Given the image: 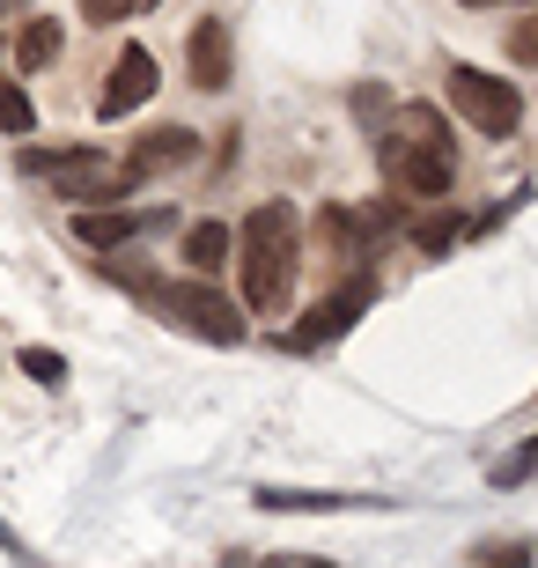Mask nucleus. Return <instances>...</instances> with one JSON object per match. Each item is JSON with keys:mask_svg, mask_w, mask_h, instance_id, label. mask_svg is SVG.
Wrapping results in <instances>:
<instances>
[{"mask_svg": "<svg viewBox=\"0 0 538 568\" xmlns=\"http://www.w3.org/2000/svg\"><path fill=\"white\" fill-rule=\"evenodd\" d=\"M295 266H303V214L288 200L244 214L236 230V274H244V311L251 317H281L295 295Z\"/></svg>", "mask_w": 538, "mask_h": 568, "instance_id": "nucleus-1", "label": "nucleus"}, {"mask_svg": "<svg viewBox=\"0 0 538 568\" xmlns=\"http://www.w3.org/2000/svg\"><path fill=\"white\" fill-rule=\"evenodd\" d=\"M384 178H392L406 200H443L457 178V155H450V126H443V111L428 104H398L392 133H384Z\"/></svg>", "mask_w": 538, "mask_h": 568, "instance_id": "nucleus-2", "label": "nucleus"}, {"mask_svg": "<svg viewBox=\"0 0 538 568\" xmlns=\"http://www.w3.org/2000/svg\"><path fill=\"white\" fill-rule=\"evenodd\" d=\"M141 295H148V311L163 317V325H177V333H200V339H214V347H236V339H244L236 303L214 295L207 281H141Z\"/></svg>", "mask_w": 538, "mask_h": 568, "instance_id": "nucleus-3", "label": "nucleus"}, {"mask_svg": "<svg viewBox=\"0 0 538 568\" xmlns=\"http://www.w3.org/2000/svg\"><path fill=\"white\" fill-rule=\"evenodd\" d=\"M450 104L465 111V119H473L479 133H517V119H524V97L509 82H495V74H479V67H457L450 74Z\"/></svg>", "mask_w": 538, "mask_h": 568, "instance_id": "nucleus-4", "label": "nucleus"}, {"mask_svg": "<svg viewBox=\"0 0 538 568\" xmlns=\"http://www.w3.org/2000/svg\"><path fill=\"white\" fill-rule=\"evenodd\" d=\"M185 82H192V89H207V97L236 82V30H229L222 16L192 22V38H185Z\"/></svg>", "mask_w": 538, "mask_h": 568, "instance_id": "nucleus-5", "label": "nucleus"}, {"mask_svg": "<svg viewBox=\"0 0 538 568\" xmlns=\"http://www.w3.org/2000/svg\"><path fill=\"white\" fill-rule=\"evenodd\" d=\"M148 97H155V52H148V44H125L119 60H111L104 97H97V119H125V111L148 104Z\"/></svg>", "mask_w": 538, "mask_h": 568, "instance_id": "nucleus-6", "label": "nucleus"}, {"mask_svg": "<svg viewBox=\"0 0 538 568\" xmlns=\"http://www.w3.org/2000/svg\"><path fill=\"white\" fill-rule=\"evenodd\" d=\"M369 303H376V281H369V274H354L347 288L325 295V303H317V311L303 317V325H295V347H325V339H339V333L354 325V317L369 311Z\"/></svg>", "mask_w": 538, "mask_h": 568, "instance_id": "nucleus-7", "label": "nucleus"}, {"mask_svg": "<svg viewBox=\"0 0 538 568\" xmlns=\"http://www.w3.org/2000/svg\"><path fill=\"white\" fill-rule=\"evenodd\" d=\"M192 155H200V133H185V126H155L119 170L133 178V185H141V178H155V170H177V163H192Z\"/></svg>", "mask_w": 538, "mask_h": 568, "instance_id": "nucleus-8", "label": "nucleus"}, {"mask_svg": "<svg viewBox=\"0 0 538 568\" xmlns=\"http://www.w3.org/2000/svg\"><path fill=\"white\" fill-rule=\"evenodd\" d=\"M229 252H236V230H222V222H192V230H185V266H192V281L222 274Z\"/></svg>", "mask_w": 538, "mask_h": 568, "instance_id": "nucleus-9", "label": "nucleus"}, {"mask_svg": "<svg viewBox=\"0 0 538 568\" xmlns=\"http://www.w3.org/2000/svg\"><path fill=\"white\" fill-rule=\"evenodd\" d=\"M60 44H67V30H60L52 16L22 22V30H16V74H38V67H52V60H60Z\"/></svg>", "mask_w": 538, "mask_h": 568, "instance_id": "nucleus-10", "label": "nucleus"}, {"mask_svg": "<svg viewBox=\"0 0 538 568\" xmlns=\"http://www.w3.org/2000/svg\"><path fill=\"white\" fill-rule=\"evenodd\" d=\"M155 214H133V207H119V214H74V236L82 244H97V252H111V244H125V236H141Z\"/></svg>", "mask_w": 538, "mask_h": 568, "instance_id": "nucleus-11", "label": "nucleus"}, {"mask_svg": "<svg viewBox=\"0 0 538 568\" xmlns=\"http://www.w3.org/2000/svg\"><path fill=\"white\" fill-rule=\"evenodd\" d=\"M354 495H295V487H258V509H347Z\"/></svg>", "mask_w": 538, "mask_h": 568, "instance_id": "nucleus-12", "label": "nucleus"}, {"mask_svg": "<svg viewBox=\"0 0 538 568\" xmlns=\"http://www.w3.org/2000/svg\"><path fill=\"white\" fill-rule=\"evenodd\" d=\"M148 8H163V0H82V22H133V16H148Z\"/></svg>", "mask_w": 538, "mask_h": 568, "instance_id": "nucleus-13", "label": "nucleus"}, {"mask_svg": "<svg viewBox=\"0 0 538 568\" xmlns=\"http://www.w3.org/2000/svg\"><path fill=\"white\" fill-rule=\"evenodd\" d=\"M0 126H8V133H30V126H38V111H30V97H22V89H0Z\"/></svg>", "mask_w": 538, "mask_h": 568, "instance_id": "nucleus-14", "label": "nucleus"}, {"mask_svg": "<svg viewBox=\"0 0 538 568\" xmlns=\"http://www.w3.org/2000/svg\"><path fill=\"white\" fill-rule=\"evenodd\" d=\"M473 561L479 568H524V561H531V547H524V539H495V547H479Z\"/></svg>", "mask_w": 538, "mask_h": 568, "instance_id": "nucleus-15", "label": "nucleus"}, {"mask_svg": "<svg viewBox=\"0 0 538 568\" xmlns=\"http://www.w3.org/2000/svg\"><path fill=\"white\" fill-rule=\"evenodd\" d=\"M22 369H30L38 384H67V362L52 355V347H22Z\"/></svg>", "mask_w": 538, "mask_h": 568, "instance_id": "nucleus-16", "label": "nucleus"}, {"mask_svg": "<svg viewBox=\"0 0 538 568\" xmlns=\"http://www.w3.org/2000/svg\"><path fill=\"white\" fill-rule=\"evenodd\" d=\"M509 52H517V60H531V67H538V16H531V22H517V30H509Z\"/></svg>", "mask_w": 538, "mask_h": 568, "instance_id": "nucleus-17", "label": "nucleus"}, {"mask_svg": "<svg viewBox=\"0 0 538 568\" xmlns=\"http://www.w3.org/2000/svg\"><path fill=\"white\" fill-rule=\"evenodd\" d=\"M457 8H501V0H457ZM517 8H524V0H517Z\"/></svg>", "mask_w": 538, "mask_h": 568, "instance_id": "nucleus-18", "label": "nucleus"}]
</instances>
